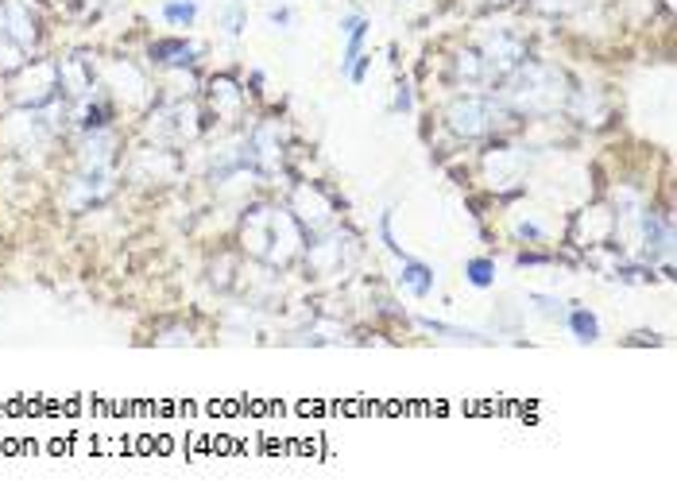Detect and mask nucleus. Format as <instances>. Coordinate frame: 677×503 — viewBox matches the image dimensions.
<instances>
[{"instance_id":"obj_13","label":"nucleus","mask_w":677,"mask_h":503,"mask_svg":"<svg viewBox=\"0 0 677 503\" xmlns=\"http://www.w3.org/2000/svg\"><path fill=\"white\" fill-rule=\"evenodd\" d=\"M160 16L170 24V27H194L198 20V0H167L160 8Z\"/></svg>"},{"instance_id":"obj_10","label":"nucleus","mask_w":677,"mask_h":503,"mask_svg":"<svg viewBox=\"0 0 677 503\" xmlns=\"http://www.w3.org/2000/svg\"><path fill=\"white\" fill-rule=\"evenodd\" d=\"M341 35L349 39V43H344V59H341V74H344V70H349V66L360 59V51H364L368 20H364V16H344V20H341Z\"/></svg>"},{"instance_id":"obj_4","label":"nucleus","mask_w":677,"mask_h":503,"mask_svg":"<svg viewBox=\"0 0 677 503\" xmlns=\"http://www.w3.org/2000/svg\"><path fill=\"white\" fill-rule=\"evenodd\" d=\"M450 124L469 140L484 136L488 128H492V105H488V101H457L450 109Z\"/></svg>"},{"instance_id":"obj_1","label":"nucleus","mask_w":677,"mask_h":503,"mask_svg":"<svg viewBox=\"0 0 677 503\" xmlns=\"http://www.w3.org/2000/svg\"><path fill=\"white\" fill-rule=\"evenodd\" d=\"M244 244L264 256L267 264H286L291 256L298 252V221L291 218V213H279V209H252L248 221H244Z\"/></svg>"},{"instance_id":"obj_15","label":"nucleus","mask_w":677,"mask_h":503,"mask_svg":"<svg viewBox=\"0 0 677 503\" xmlns=\"http://www.w3.org/2000/svg\"><path fill=\"white\" fill-rule=\"evenodd\" d=\"M465 276H469L472 286H480V291H484V286L496 283V260H484V256H480V260H469L465 264Z\"/></svg>"},{"instance_id":"obj_12","label":"nucleus","mask_w":677,"mask_h":503,"mask_svg":"<svg viewBox=\"0 0 677 503\" xmlns=\"http://www.w3.org/2000/svg\"><path fill=\"white\" fill-rule=\"evenodd\" d=\"M213 109L225 112V117H233V112L240 109V90H237V82L233 78H213Z\"/></svg>"},{"instance_id":"obj_18","label":"nucleus","mask_w":677,"mask_h":503,"mask_svg":"<svg viewBox=\"0 0 677 503\" xmlns=\"http://www.w3.org/2000/svg\"><path fill=\"white\" fill-rule=\"evenodd\" d=\"M530 302L538 306V314H546V318H566V302L554 298V295H530Z\"/></svg>"},{"instance_id":"obj_7","label":"nucleus","mask_w":677,"mask_h":503,"mask_svg":"<svg viewBox=\"0 0 677 503\" xmlns=\"http://www.w3.org/2000/svg\"><path fill=\"white\" fill-rule=\"evenodd\" d=\"M670 240H673V233H670V225L658 218V213H643V256L646 260H662V256H670Z\"/></svg>"},{"instance_id":"obj_20","label":"nucleus","mask_w":677,"mask_h":503,"mask_svg":"<svg viewBox=\"0 0 677 503\" xmlns=\"http://www.w3.org/2000/svg\"><path fill=\"white\" fill-rule=\"evenodd\" d=\"M271 24L286 27V24H291V8H276V12H271Z\"/></svg>"},{"instance_id":"obj_5","label":"nucleus","mask_w":677,"mask_h":503,"mask_svg":"<svg viewBox=\"0 0 677 503\" xmlns=\"http://www.w3.org/2000/svg\"><path fill=\"white\" fill-rule=\"evenodd\" d=\"M201 132V121H198V109L186 105V101H179V105H170L160 112V136L167 140H194Z\"/></svg>"},{"instance_id":"obj_19","label":"nucleus","mask_w":677,"mask_h":503,"mask_svg":"<svg viewBox=\"0 0 677 503\" xmlns=\"http://www.w3.org/2000/svg\"><path fill=\"white\" fill-rule=\"evenodd\" d=\"M395 112H411L414 109V97H411V82H399L395 85V101H392Z\"/></svg>"},{"instance_id":"obj_2","label":"nucleus","mask_w":677,"mask_h":503,"mask_svg":"<svg viewBox=\"0 0 677 503\" xmlns=\"http://www.w3.org/2000/svg\"><path fill=\"white\" fill-rule=\"evenodd\" d=\"M59 90V63L20 66V78L12 82V101L24 109H43Z\"/></svg>"},{"instance_id":"obj_11","label":"nucleus","mask_w":677,"mask_h":503,"mask_svg":"<svg viewBox=\"0 0 677 503\" xmlns=\"http://www.w3.org/2000/svg\"><path fill=\"white\" fill-rule=\"evenodd\" d=\"M566 325L573 329V337H577L581 344L600 341V322H596V314L588 310V306H573V310H566Z\"/></svg>"},{"instance_id":"obj_3","label":"nucleus","mask_w":677,"mask_h":503,"mask_svg":"<svg viewBox=\"0 0 677 503\" xmlns=\"http://www.w3.org/2000/svg\"><path fill=\"white\" fill-rule=\"evenodd\" d=\"M59 90H66L74 101L93 97L97 90V74H93V63L85 54H70V59L59 63Z\"/></svg>"},{"instance_id":"obj_9","label":"nucleus","mask_w":677,"mask_h":503,"mask_svg":"<svg viewBox=\"0 0 677 503\" xmlns=\"http://www.w3.org/2000/svg\"><path fill=\"white\" fill-rule=\"evenodd\" d=\"M399 283L407 286V291H411L414 298H426L430 291H434V267L422 264V260H414V256H407V260H402V276H399Z\"/></svg>"},{"instance_id":"obj_17","label":"nucleus","mask_w":677,"mask_h":503,"mask_svg":"<svg viewBox=\"0 0 677 503\" xmlns=\"http://www.w3.org/2000/svg\"><path fill=\"white\" fill-rule=\"evenodd\" d=\"M380 240L387 244V252H392L399 264H402V260H407V256H411V252H407V248H402V244L395 240V233H392V213H383V218H380Z\"/></svg>"},{"instance_id":"obj_14","label":"nucleus","mask_w":677,"mask_h":503,"mask_svg":"<svg viewBox=\"0 0 677 503\" xmlns=\"http://www.w3.org/2000/svg\"><path fill=\"white\" fill-rule=\"evenodd\" d=\"M422 329H430V334H441V337H450V341H469V344H488V337L480 334H472V329H460V325H445L438 318H419Z\"/></svg>"},{"instance_id":"obj_8","label":"nucleus","mask_w":677,"mask_h":503,"mask_svg":"<svg viewBox=\"0 0 677 503\" xmlns=\"http://www.w3.org/2000/svg\"><path fill=\"white\" fill-rule=\"evenodd\" d=\"M201 54L198 43H186V39H160L151 47V59L163 63V66H190Z\"/></svg>"},{"instance_id":"obj_16","label":"nucleus","mask_w":677,"mask_h":503,"mask_svg":"<svg viewBox=\"0 0 677 503\" xmlns=\"http://www.w3.org/2000/svg\"><path fill=\"white\" fill-rule=\"evenodd\" d=\"M221 27H225V35H240L244 27H248V12H244L240 5H233V8H225L221 12V20H218Z\"/></svg>"},{"instance_id":"obj_6","label":"nucleus","mask_w":677,"mask_h":503,"mask_svg":"<svg viewBox=\"0 0 677 503\" xmlns=\"http://www.w3.org/2000/svg\"><path fill=\"white\" fill-rule=\"evenodd\" d=\"M295 221L298 225H310V228H329L334 225V206L310 186H298L295 194Z\"/></svg>"}]
</instances>
